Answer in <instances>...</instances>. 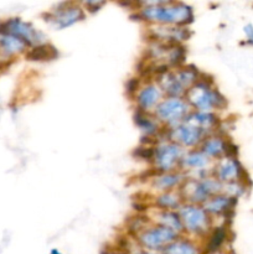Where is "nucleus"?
Here are the masks:
<instances>
[{
    "instance_id": "nucleus-1",
    "label": "nucleus",
    "mask_w": 253,
    "mask_h": 254,
    "mask_svg": "<svg viewBox=\"0 0 253 254\" xmlns=\"http://www.w3.org/2000/svg\"><path fill=\"white\" fill-rule=\"evenodd\" d=\"M139 15L143 20L160 25L185 26L193 21V11L190 5L175 1L141 2Z\"/></svg>"
},
{
    "instance_id": "nucleus-2",
    "label": "nucleus",
    "mask_w": 253,
    "mask_h": 254,
    "mask_svg": "<svg viewBox=\"0 0 253 254\" xmlns=\"http://www.w3.org/2000/svg\"><path fill=\"white\" fill-rule=\"evenodd\" d=\"M186 102L197 109V112L211 113L213 109H223L227 101L218 89L213 88L212 82L198 79L185 94Z\"/></svg>"
},
{
    "instance_id": "nucleus-3",
    "label": "nucleus",
    "mask_w": 253,
    "mask_h": 254,
    "mask_svg": "<svg viewBox=\"0 0 253 254\" xmlns=\"http://www.w3.org/2000/svg\"><path fill=\"white\" fill-rule=\"evenodd\" d=\"M223 192V184L216 178L191 179L181 189V195L191 203H205L212 196Z\"/></svg>"
},
{
    "instance_id": "nucleus-4",
    "label": "nucleus",
    "mask_w": 253,
    "mask_h": 254,
    "mask_svg": "<svg viewBox=\"0 0 253 254\" xmlns=\"http://www.w3.org/2000/svg\"><path fill=\"white\" fill-rule=\"evenodd\" d=\"M179 235L173 230L164 226L148 227L143 232L138 233V242L144 251L154 253H161L165 247L176 241Z\"/></svg>"
},
{
    "instance_id": "nucleus-5",
    "label": "nucleus",
    "mask_w": 253,
    "mask_h": 254,
    "mask_svg": "<svg viewBox=\"0 0 253 254\" xmlns=\"http://www.w3.org/2000/svg\"><path fill=\"white\" fill-rule=\"evenodd\" d=\"M10 34L24 41L27 46H37L45 44V35L35 29L32 24L24 21L20 17H11L0 21V35Z\"/></svg>"
},
{
    "instance_id": "nucleus-6",
    "label": "nucleus",
    "mask_w": 253,
    "mask_h": 254,
    "mask_svg": "<svg viewBox=\"0 0 253 254\" xmlns=\"http://www.w3.org/2000/svg\"><path fill=\"white\" fill-rule=\"evenodd\" d=\"M179 216L183 222L184 230L191 235H203L210 228L211 220L208 213L197 205H185L179 208Z\"/></svg>"
},
{
    "instance_id": "nucleus-7",
    "label": "nucleus",
    "mask_w": 253,
    "mask_h": 254,
    "mask_svg": "<svg viewBox=\"0 0 253 254\" xmlns=\"http://www.w3.org/2000/svg\"><path fill=\"white\" fill-rule=\"evenodd\" d=\"M189 103L183 98L169 97L163 99L155 108V116L163 123L169 126H178L189 114Z\"/></svg>"
},
{
    "instance_id": "nucleus-8",
    "label": "nucleus",
    "mask_w": 253,
    "mask_h": 254,
    "mask_svg": "<svg viewBox=\"0 0 253 254\" xmlns=\"http://www.w3.org/2000/svg\"><path fill=\"white\" fill-rule=\"evenodd\" d=\"M44 16L45 21L52 24L56 29L62 30L84 19V12L78 5L72 2H61L57 5L56 10H51L47 14H44Z\"/></svg>"
},
{
    "instance_id": "nucleus-9",
    "label": "nucleus",
    "mask_w": 253,
    "mask_h": 254,
    "mask_svg": "<svg viewBox=\"0 0 253 254\" xmlns=\"http://www.w3.org/2000/svg\"><path fill=\"white\" fill-rule=\"evenodd\" d=\"M184 156L183 148L175 143H163L154 148V164L156 170L163 173H171L178 165H180Z\"/></svg>"
},
{
    "instance_id": "nucleus-10",
    "label": "nucleus",
    "mask_w": 253,
    "mask_h": 254,
    "mask_svg": "<svg viewBox=\"0 0 253 254\" xmlns=\"http://www.w3.org/2000/svg\"><path fill=\"white\" fill-rule=\"evenodd\" d=\"M213 171H215V178L222 184L236 183V181L248 184L247 173L237 158H226L225 156V158L220 159Z\"/></svg>"
},
{
    "instance_id": "nucleus-11",
    "label": "nucleus",
    "mask_w": 253,
    "mask_h": 254,
    "mask_svg": "<svg viewBox=\"0 0 253 254\" xmlns=\"http://www.w3.org/2000/svg\"><path fill=\"white\" fill-rule=\"evenodd\" d=\"M206 135H207L206 131L190 126V124L184 123V122L173 127V129L169 130V138L173 140V143L180 146H188V148L197 145L198 143H202Z\"/></svg>"
},
{
    "instance_id": "nucleus-12",
    "label": "nucleus",
    "mask_w": 253,
    "mask_h": 254,
    "mask_svg": "<svg viewBox=\"0 0 253 254\" xmlns=\"http://www.w3.org/2000/svg\"><path fill=\"white\" fill-rule=\"evenodd\" d=\"M155 41L166 42V44H180L191 36L189 29L183 26H173V25H159L150 29Z\"/></svg>"
},
{
    "instance_id": "nucleus-13",
    "label": "nucleus",
    "mask_w": 253,
    "mask_h": 254,
    "mask_svg": "<svg viewBox=\"0 0 253 254\" xmlns=\"http://www.w3.org/2000/svg\"><path fill=\"white\" fill-rule=\"evenodd\" d=\"M163 91L159 87V84L149 83L141 89H139L136 93V104H138V109L144 111L148 113L151 109H155L156 106L160 103L163 99Z\"/></svg>"
},
{
    "instance_id": "nucleus-14",
    "label": "nucleus",
    "mask_w": 253,
    "mask_h": 254,
    "mask_svg": "<svg viewBox=\"0 0 253 254\" xmlns=\"http://www.w3.org/2000/svg\"><path fill=\"white\" fill-rule=\"evenodd\" d=\"M236 205H237L236 198L230 197V196L225 195V193H218V195L212 196L210 200H207L203 203V210L208 215H223L227 217L228 215H232Z\"/></svg>"
},
{
    "instance_id": "nucleus-15",
    "label": "nucleus",
    "mask_w": 253,
    "mask_h": 254,
    "mask_svg": "<svg viewBox=\"0 0 253 254\" xmlns=\"http://www.w3.org/2000/svg\"><path fill=\"white\" fill-rule=\"evenodd\" d=\"M183 122L186 124H190V126L196 127V128L201 129V130L206 131V133L213 130L218 126V118L212 112L211 113H205V112L189 113Z\"/></svg>"
},
{
    "instance_id": "nucleus-16",
    "label": "nucleus",
    "mask_w": 253,
    "mask_h": 254,
    "mask_svg": "<svg viewBox=\"0 0 253 254\" xmlns=\"http://www.w3.org/2000/svg\"><path fill=\"white\" fill-rule=\"evenodd\" d=\"M208 165H210V158L201 150H192L184 154L180 161L181 168L195 171V173L196 171L202 173L203 170H206Z\"/></svg>"
},
{
    "instance_id": "nucleus-17",
    "label": "nucleus",
    "mask_w": 253,
    "mask_h": 254,
    "mask_svg": "<svg viewBox=\"0 0 253 254\" xmlns=\"http://www.w3.org/2000/svg\"><path fill=\"white\" fill-rule=\"evenodd\" d=\"M228 140L223 139L220 135H212L206 136L202 141V146H201V151L208 156V158H217L220 159L221 156L225 155L226 146H227Z\"/></svg>"
},
{
    "instance_id": "nucleus-18",
    "label": "nucleus",
    "mask_w": 253,
    "mask_h": 254,
    "mask_svg": "<svg viewBox=\"0 0 253 254\" xmlns=\"http://www.w3.org/2000/svg\"><path fill=\"white\" fill-rule=\"evenodd\" d=\"M27 45L24 41H21L17 37L12 36L10 34H1L0 35V52L5 57H14L16 55L21 54L26 50Z\"/></svg>"
},
{
    "instance_id": "nucleus-19",
    "label": "nucleus",
    "mask_w": 253,
    "mask_h": 254,
    "mask_svg": "<svg viewBox=\"0 0 253 254\" xmlns=\"http://www.w3.org/2000/svg\"><path fill=\"white\" fill-rule=\"evenodd\" d=\"M161 254H201V250L195 242L186 238H178L165 247Z\"/></svg>"
},
{
    "instance_id": "nucleus-20",
    "label": "nucleus",
    "mask_w": 253,
    "mask_h": 254,
    "mask_svg": "<svg viewBox=\"0 0 253 254\" xmlns=\"http://www.w3.org/2000/svg\"><path fill=\"white\" fill-rule=\"evenodd\" d=\"M59 56L57 49L50 44H42L34 46L26 52V59L29 61H50Z\"/></svg>"
},
{
    "instance_id": "nucleus-21",
    "label": "nucleus",
    "mask_w": 253,
    "mask_h": 254,
    "mask_svg": "<svg viewBox=\"0 0 253 254\" xmlns=\"http://www.w3.org/2000/svg\"><path fill=\"white\" fill-rule=\"evenodd\" d=\"M184 176L178 173H163L160 175L154 178V186L158 190L165 191V192H170L174 188L180 185L183 181Z\"/></svg>"
},
{
    "instance_id": "nucleus-22",
    "label": "nucleus",
    "mask_w": 253,
    "mask_h": 254,
    "mask_svg": "<svg viewBox=\"0 0 253 254\" xmlns=\"http://www.w3.org/2000/svg\"><path fill=\"white\" fill-rule=\"evenodd\" d=\"M134 122H135V124L139 127V129H140L145 135H154V134H156L159 131V127L156 121L150 118L146 112L140 111V109H136L135 113H134Z\"/></svg>"
},
{
    "instance_id": "nucleus-23",
    "label": "nucleus",
    "mask_w": 253,
    "mask_h": 254,
    "mask_svg": "<svg viewBox=\"0 0 253 254\" xmlns=\"http://www.w3.org/2000/svg\"><path fill=\"white\" fill-rule=\"evenodd\" d=\"M227 241V227L226 226H220L216 227L211 233L210 238H208L207 246H206V251L208 253H216L222 248L225 242Z\"/></svg>"
},
{
    "instance_id": "nucleus-24",
    "label": "nucleus",
    "mask_w": 253,
    "mask_h": 254,
    "mask_svg": "<svg viewBox=\"0 0 253 254\" xmlns=\"http://www.w3.org/2000/svg\"><path fill=\"white\" fill-rule=\"evenodd\" d=\"M158 222L160 223V226L170 228V230H173L178 235L184 230L180 216H179V213L173 212V211H161V212H159Z\"/></svg>"
},
{
    "instance_id": "nucleus-25",
    "label": "nucleus",
    "mask_w": 253,
    "mask_h": 254,
    "mask_svg": "<svg viewBox=\"0 0 253 254\" xmlns=\"http://www.w3.org/2000/svg\"><path fill=\"white\" fill-rule=\"evenodd\" d=\"M155 205L163 211H173L181 207V198L174 192H164L156 197Z\"/></svg>"
},
{
    "instance_id": "nucleus-26",
    "label": "nucleus",
    "mask_w": 253,
    "mask_h": 254,
    "mask_svg": "<svg viewBox=\"0 0 253 254\" xmlns=\"http://www.w3.org/2000/svg\"><path fill=\"white\" fill-rule=\"evenodd\" d=\"M247 190H248V184L241 183V181H236V183H230V184H223V193L227 196H230V197L236 198V200H238L240 197H242Z\"/></svg>"
},
{
    "instance_id": "nucleus-27",
    "label": "nucleus",
    "mask_w": 253,
    "mask_h": 254,
    "mask_svg": "<svg viewBox=\"0 0 253 254\" xmlns=\"http://www.w3.org/2000/svg\"><path fill=\"white\" fill-rule=\"evenodd\" d=\"M134 155L139 159H143V160L153 161L154 160V148L150 146H143V148H138L134 151Z\"/></svg>"
},
{
    "instance_id": "nucleus-28",
    "label": "nucleus",
    "mask_w": 253,
    "mask_h": 254,
    "mask_svg": "<svg viewBox=\"0 0 253 254\" xmlns=\"http://www.w3.org/2000/svg\"><path fill=\"white\" fill-rule=\"evenodd\" d=\"M139 88V81L138 78H130L126 84V93L128 94H134L138 92Z\"/></svg>"
},
{
    "instance_id": "nucleus-29",
    "label": "nucleus",
    "mask_w": 253,
    "mask_h": 254,
    "mask_svg": "<svg viewBox=\"0 0 253 254\" xmlns=\"http://www.w3.org/2000/svg\"><path fill=\"white\" fill-rule=\"evenodd\" d=\"M243 32L246 35V42L251 46H253V24H247L243 27Z\"/></svg>"
},
{
    "instance_id": "nucleus-30",
    "label": "nucleus",
    "mask_w": 253,
    "mask_h": 254,
    "mask_svg": "<svg viewBox=\"0 0 253 254\" xmlns=\"http://www.w3.org/2000/svg\"><path fill=\"white\" fill-rule=\"evenodd\" d=\"M84 5H86L87 10H88L89 12H96V11H98L102 6H103L104 2L103 1H88V2H86Z\"/></svg>"
},
{
    "instance_id": "nucleus-31",
    "label": "nucleus",
    "mask_w": 253,
    "mask_h": 254,
    "mask_svg": "<svg viewBox=\"0 0 253 254\" xmlns=\"http://www.w3.org/2000/svg\"><path fill=\"white\" fill-rule=\"evenodd\" d=\"M102 254H129V253L124 252V251H121V250H117V251H106V252H103Z\"/></svg>"
},
{
    "instance_id": "nucleus-32",
    "label": "nucleus",
    "mask_w": 253,
    "mask_h": 254,
    "mask_svg": "<svg viewBox=\"0 0 253 254\" xmlns=\"http://www.w3.org/2000/svg\"><path fill=\"white\" fill-rule=\"evenodd\" d=\"M134 254H161V253H154V252H148V251L140 250V251H138V252L134 253Z\"/></svg>"
},
{
    "instance_id": "nucleus-33",
    "label": "nucleus",
    "mask_w": 253,
    "mask_h": 254,
    "mask_svg": "<svg viewBox=\"0 0 253 254\" xmlns=\"http://www.w3.org/2000/svg\"><path fill=\"white\" fill-rule=\"evenodd\" d=\"M50 254H62V253L60 252L59 250H56V248H54V250H51V252H50Z\"/></svg>"
}]
</instances>
